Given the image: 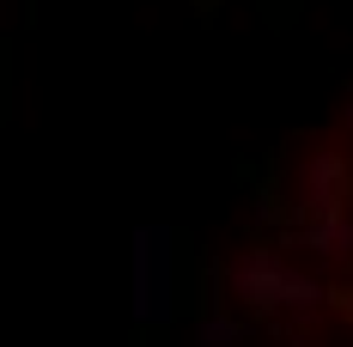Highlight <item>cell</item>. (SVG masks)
<instances>
[{
	"mask_svg": "<svg viewBox=\"0 0 353 347\" xmlns=\"http://www.w3.org/2000/svg\"><path fill=\"white\" fill-rule=\"evenodd\" d=\"M238 293H244L250 305H262V311L268 305H317V286L311 280H292L268 250H256L250 262H238Z\"/></svg>",
	"mask_w": 353,
	"mask_h": 347,
	"instance_id": "1",
	"label": "cell"
},
{
	"mask_svg": "<svg viewBox=\"0 0 353 347\" xmlns=\"http://www.w3.org/2000/svg\"><path fill=\"white\" fill-rule=\"evenodd\" d=\"M347 201V165L335 152H311L299 171V213H335Z\"/></svg>",
	"mask_w": 353,
	"mask_h": 347,
	"instance_id": "2",
	"label": "cell"
},
{
	"mask_svg": "<svg viewBox=\"0 0 353 347\" xmlns=\"http://www.w3.org/2000/svg\"><path fill=\"white\" fill-rule=\"evenodd\" d=\"M305 244L317 250L323 262H347L353 256V219L341 208L335 213H305Z\"/></svg>",
	"mask_w": 353,
	"mask_h": 347,
	"instance_id": "3",
	"label": "cell"
}]
</instances>
